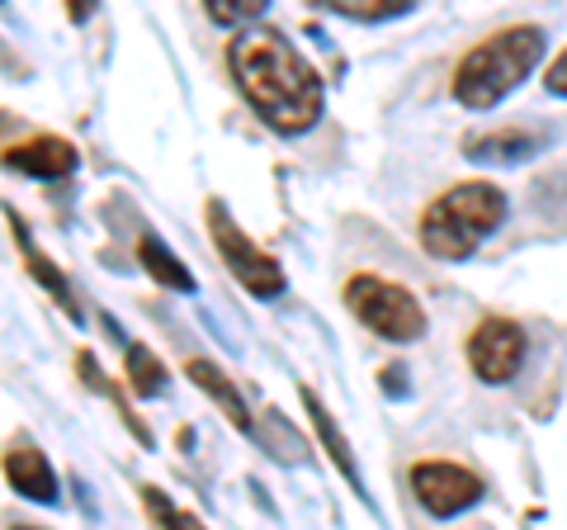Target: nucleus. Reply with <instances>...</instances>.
<instances>
[{
	"label": "nucleus",
	"instance_id": "1",
	"mask_svg": "<svg viewBox=\"0 0 567 530\" xmlns=\"http://www.w3.org/2000/svg\"><path fill=\"white\" fill-rule=\"evenodd\" d=\"M227 67H233L246 104L275 133L298 137L322 119V77L303 62V52L284 39V29L241 24L233 48H227Z\"/></svg>",
	"mask_w": 567,
	"mask_h": 530
},
{
	"label": "nucleus",
	"instance_id": "2",
	"mask_svg": "<svg viewBox=\"0 0 567 530\" xmlns=\"http://www.w3.org/2000/svg\"><path fill=\"white\" fill-rule=\"evenodd\" d=\"M544 58V33L535 24L520 29H502L487 43H477L454 72V100L468 110H492L502 104L516 85L535 72Z\"/></svg>",
	"mask_w": 567,
	"mask_h": 530
},
{
	"label": "nucleus",
	"instance_id": "3",
	"mask_svg": "<svg viewBox=\"0 0 567 530\" xmlns=\"http://www.w3.org/2000/svg\"><path fill=\"white\" fill-rule=\"evenodd\" d=\"M506 223V194L496 185H454L425 208L421 218V246L440 261H468L496 227Z\"/></svg>",
	"mask_w": 567,
	"mask_h": 530
},
{
	"label": "nucleus",
	"instance_id": "4",
	"mask_svg": "<svg viewBox=\"0 0 567 530\" xmlns=\"http://www.w3.org/2000/svg\"><path fill=\"white\" fill-rule=\"evenodd\" d=\"M346 304L350 313L360 317V323L374 332V337L383 342H421L425 332V313L412 294H406L402 285H393V279H379V275H354L346 285Z\"/></svg>",
	"mask_w": 567,
	"mask_h": 530
},
{
	"label": "nucleus",
	"instance_id": "5",
	"mask_svg": "<svg viewBox=\"0 0 567 530\" xmlns=\"http://www.w3.org/2000/svg\"><path fill=\"white\" fill-rule=\"evenodd\" d=\"M208 233H213V246H218L223 265L233 271V279H237L246 294H256V298H279L284 289H289V279H284L279 261L265 256L260 246L241 233L237 218L227 214L223 200H208Z\"/></svg>",
	"mask_w": 567,
	"mask_h": 530
},
{
	"label": "nucleus",
	"instance_id": "6",
	"mask_svg": "<svg viewBox=\"0 0 567 530\" xmlns=\"http://www.w3.org/2000/svg\"><path fill=\"white\" fill-rule=\"evenodd\" d=\"M412 492L435 521H450L483 498V483H477V473L450 465V459H425L412 469Z\"/></svg>",
	"mask_w": 567,
	"mask_h": 530
},
{
	"label": "nucleus",
	"instance_id": "7",
	"mask_svg": "<svg viewBox=\"0 0 567 530\" xmlns=\"http://www.w3.org/2000/svg\"><path fill=\"white\" fill-rule=\"evenodd\" d=\"M468 365L483 384H506L525 365V332L511 317H487L468 337Z\"/></svg>",
	"mask_w": 567,
	"mask_h": 530
},
{
	"label": "nucleus",
	"instance_id": "8",
	"mask_svg": "<svg viewBox=\"0 0 567 530\" xmlns=\"http://www.w3.org/2000/svg\"><path fill=\"white\" fill-rule=\"evenodd\" d=\"M0 162L20 175H33V181H66V175H76L81 152L58 133H33L24 143L0 147Z\"/></svg>",
	"mask_w": 567,
	"mask_h": 530
},
{
	"label": "nucleus",
	"instance_id": "9",
	"mask_svg": "<svg viewBox=\"0 0 567 530\" xmlns=\"http://www.w3.org/2000/svg\"><path fill=\"white\" fill-rule=\"evenodd\" d=\"M0 469H6L10 488L20 492V498H29V502L52 507V502L62 498V488H58V473H52L48 455L39 450V440H29V436H14L10 446H6V459H0Z\"/></svg>",
	"mask_w": 567,
	"mask_h": 530
},
{
	"label": "nucleus",
	"instance_id": "10",
	"mask_svg": "<svg viewBox=\"0 0 567 530\" xmlns=\"http://www.w3.org/2000/svg\"><path fill=\"white\" fill-rule=\"evenodd\" d=\"M6 218H10V237H14V246H20V256H24V271H29L33 279H39V285H43L52 298H58V304H62V313L71 317V323H85V313H81V304H76V289H71L66 271H62V265H58V261H52V256L43 252L39 242H33L29 223H24L20 214H14L10 204H6Z\"/></svg>",
	"mask_w": 567,
	"mask_h": 530
},
{
	"label": "nucleus",
	"instance_id": "11",
	"mask_svg": "<svg viewBox=\"0 0 567 530\" xmlns=\"http://www.w3.org/2000/svg\"><path fill=\"white\" fill-rule=\"evenodd\" d=\"M185 375H189L194 384H199V388H204V394H208L213 402H218V412H223L227 421H233L237 431H246V436L256 431V417H251V408H246L241 388H237L233 379H227L218 365H208V360H189V365H185Z\"/></svg>",
	"mask_w": 567,
	"mask_h": 530
},
{
	"label": "nucleus",
	"instance_id": "12",
	"mask_svg": "<svg viewBox=\"0 0 567 530\" xmlns=\"http://www.w3.org/2000/svg\"><path fill=\"white\" fill-rule=\"evenodd\" d=\"M104 327H110L114 342L123 346V365H128V388H133V394H137V398H162L166 388H171V369L152 356V346L128 342V337L118 332L114 317H104Z\"/></svg>",
	"mask_w": 567,
	"mask_h": 530
},
{
	"label": "nucleus",
	"instance_id": "13",
	"mask_svg": "<svg viewBox=\"0 0 567 530\" xmlns=\"http://www.w3.org/2000/svg\"><path fill=\"white\" fill-rule=\"evenodd\" d=\"M137 261H142V271H147L162 289H175V294H194V289H199V279L189 275V265L175 256L156 233H142L137 237Z\"/></svg>",
	"mask_w": 567,
	"mask_h": 530
},
{
	"label": "nucleus",
	"instance_id": "14",
	"mask_svg": "<svg viewBox=\"0 0 567 530\" xmlns=\"http://www.w3.org/2000/svg\"><path fill=\"white\" fill-rule=\"evenodd\" d=\"M303 408H308V417H312V431H317V440H322L327 455H331V465L346 473V483L364 488V483H360V465H354V455H350V440H346V431H341V427H336L331 408H327V402L312 394V388H303Z\"/></svg>",
	"mask_w": 567,
	"mask_h": 530
},
{
	"label": "nucleus",
	"instance_id": "15",
	"mask_svg": "<svg viewBox=\"0 0 567 530\" xmlns=\"http://www.w3.org/2000/svg\"><path fill=\"white\" fill-rule=\"evenodd\" d=\"M473 162H487V166H511V162H525V156L539 152V137L535 133H487L477 143L464 147Z\"/></svg>",
	"mask_w": 567,
	"mask_h": 530
},
{
	"label": "nucleus",
	"instance_id": "16",
	"mask_svg": "<svg viewBox=\"0 0 567 530\" xmlns=\"http://www.w3.org/2000/svg\"><path fill=\"white\" fill-rule=\"evenodd\" d=\"M76 369H81V384H85V388H95V394H104V398L114 402V408H118V417H123V421H128V427L137 431V440H142V446H152V431L142 427V421H137V412L128 408V402H123V394H118V388H114L110 379H104V369H100V360L91 356V350H81V356H76Z\"/></svg>",
	"mask_w": 567,
	"mask_h": 530
},
{
	"label": "nucleus",
	"instance_id": "17",
	"mask_svg": "<svg viewBox=\"0 0 567 530\" xmlns=\"http://www.w3.org/2000/svg\"><path fill=\"white\" fill-rule=\"evenodd\" d=\"M308 6H322V10H336L346 20H364V24H379V20H398L416 6V0H308Z\"/></svg>",
	"mask_w": 567,
	"mask_h": 530
},
{
	"label": "nucleus",
	"instance_id": "18",
	"mask_svg": "<svg viewBox=\"0 0 567 530\" xmlns=\"http://www.w3.org/2000/svg\"><path fill=\"white\" fill-rule=\"evenodd\" d=\"M208 20L223 24V29H241V24H256L265 10H270V0H204Z\"/></svg>",
	"mask_w": 567,
	"mask_h": 530
},
{
	"label": "nucleus",
	"instance_id": "19",
	"mask_svg": "<svg viewBox=\"0 0 567 530\" xmlns=\"http://www.w3.org/2000/svg\"><path fill=\"white\" fill-rule=\"evenodd\" d=\"M142 502H147V517H152L156 526H199V521L189 517V511H181L171 498H162L156 488H142Z\"/></svg>",
	"mask_w": 567,
	"mask_h": 530
},
{
	"label": "nucleus",
	"instance_id": "20",
	"mask_svg": "<svg viewBox=\"0 0 567 530\" xmlns=\"http://www.w3.org/2000/svg\"><path fill=\"white\" fill-rule=\"evenodd\" d=\"M544 85H548V95H563L567 100V52L544 72Z\"/></svg>",
	"mask_w": 567,
	"mask_h": 530
},
{
	"label": "nucleus",
	"instance_id": "21",
	"mask_svg": "<svg viewBox=\"0 0 567 530\" xmlns=\"http://www.w3.org/2000/svg\"><path fill=\"white\" fill-rule=\"evenodd\" d=\"M62 6H66V20H71V24H85V20L95 14L100 0H62Z\"/></svg>",
	"mask_w": 567,
	"mask_h": 530
},
{
	"label": "nucleus",
	"instance_id": "22",
	"mask_svg": "<svg viewBox=\"0 0 567 530\" xmlns=\"http://www.w3.org/2000/svg\"><path fill=\"white\" fill-rule=\"evenodd\" d=\"M402 375H406V369H383V388H388V394H402Z\"/></svg>",
	"mask_w": 567,
	"mask_h": 530
},
{
	"label": "nucleus",
	"instance_id": "23",
	"mask_svg": "<svg viewBox=\"0 0 567 530\" xmlns=\"http://www.w3.org/2000/svg\"><path fill=\"white\" fill-rule=\"evenodd\" d=\"M0 6H6V0H0Z\"/></svg>",
	"mask_w": 567,
	"mask_h": 530
}]
</instances>
